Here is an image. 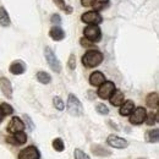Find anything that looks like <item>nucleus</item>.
Masks as SVG:
<instances>
[{"label":"nucleus","instance_id":"20","mask_svg":"<svg viewBox=\"0 0 159 159\" xmlns=\"http://www.w3.org/2000/svg\"><path fill=\"white\" fill-rule=\"evenodd\" d=\"M0 25L4 27L10 26V17L7 15V11L4 7H0Z\"/></svg>","mask_w":159,"mask_h":159},{"label":"nucleus","instance_id":"6","mask_svg":"<svg viewBox=\"0 0 159 159\" xmlns=\"http://www.w3.org/2000/svg\"><path fill=\"white\" fill-rule=\"evenodd\" d=\"M147 111L143 107H139L136 109H134V111L130 114V122L132 125H141L144 119H146Z\"/></svg>","mask_w":159,"mask_h":159},{"label":"nucleus","instance_id":"17","mask_svg":"<svg viewBox=\"0 0 159 159\" xmlns=\"http://www.w3.org/2000/svg\"><path fill=\"white\" fill-rule=\"evenodd\" d=\"M158 102H159V96L157 92H153V93H149L146 98V104L147 107L152 108V109H157L158 108Z\"/></svg>","mask_w":159,"mask_h":159},{"label":"nucleus","instance_id":"24","mask_svg":"<svg viewBox=\"0 0 159 159\" xmlns=\"http://www.w3.org/2000/svg\"><path fill=\"white\" fill-rule=\"evenodd\" d=\"M54 1V4L59 7L60 10H64L65 12H67V14H71L72 12V7H70V6H67L66 4H65V1L64 0H53Z\"/></svg>","mask_w":159,"mask_h":159},{"label":"nucleus","instance_id":"11","mask_svg":"<svg viewBox=\"0 0 159 159\" xmlns=\"http://www.w3.org/2000/svg\"><path fill=\"white\" fill-rule=\"evenodd\" d=\"M0 89L6 98L9 99L12 98V86H11V82L6 77H0Z\"/></svg>","mask_w":159,"mask_h":159},{"label":"nucleus","instance_id":"8","mask_svg":"<svg viewBox=\"0 0 159 159\" xmlns=\"http://www.w3.org/2000/svg\"><path fill=\"white\" fill-rule=\"evenodd\" d=\"M39 151L34 146H30L25 149H22L19 154V159H39Z\"/></svg>","mask_w":159,"mask_h":159},{"label":"nucleus","instance_id":"21","mask_svg":"<svg viewBox=\"0 0 159 159\" xmlns=\"http://www.w3.org/2000/svg\"><path fill=\"white\" fill-rule=\"evenodd\" d=\"M37 80L39 81L40 83H43V84H48V83H50L52 77H50V75H49L48 72H45V71H39V72L37 74Z\"/></svg>","mask_w":159,"mask_h":159},{"label":"nucleus","instance_id":"22","mask_svg":"<svg viewBox=\"0 0 159 159\" xmlns=\"http://www.w3.org/2000/svg\"><path fill=\"white\" fill-rule=\"evenodd\" d=\"M108 2H109V0H94L92 7H93L94 11L98 12V11L103 10V9H105V7L108 6Z\"/></svg>","mask_w":159,"mask_h":159},{"label":"nucleus","instance_id":"4","mask_svg":"<svg viewBox=\"0 0 159 159\" xmlns=\"http://www.w3.org/2000/svg\"><path fill=\"white\" fill-rule=\"evenodd\" d=\"M83 33H84V38L91 40L92 43H97L102 39V31L98 27V25H88L84 28Z\"/></svg>","mask_w":159,"mask_h":159},{"label":"nucleus","instance_id":"28","mask_svg":"<svg viewBox=\"0 0 159 159\" xmlns=\"http://www.w3.org/2000/svg\"><path fill=\"white\" fill-rule=\"evenodd\" d=\"M96 109H97V111L99 113L100 115H108V114H109V109H108V107H107L105 104H103V103L97 104Z\"/></svg>","mask_w":159,"mask_h":159},{"label":"nucleus","instance_id":"25","mask_svg":"<svg viewBox=\"0 0 159 159\" xmlns=\"http://www.w3.org/2000/svg\"><path fill=\"white\" fill-rule=\"evenodd\" d=\"M14 139H15L16 143H17V146H19V144H23V143H26V141H27V136H26V134H25L23 131H20V132L14 134Z\"/></svg>","mask_w":159,"mask_h":159},{"label":"nucleus","instance_id":"12","mask_svg":"<svg viewBox=\"0 0 159 159\" xmlns=\"http://www.w3.org/2000/svg\"><path fill=\"white\" fill-rule=\"evenodd\" d=\"M9 70L12 75H22L26 71V64L21 60H16L10 65Z\"/></svg>","mask_w":159,"mask_h":159},{"label":"nucleus","instance_id":"33","mask_svg":"<svg viewBox=\"0 0 159 159\" xmlns=\"http://www.w3.org/2000/svg\"><path fill=\"white\" fill-rule=\"evenodd\" d=\"M80 43H81L82 47H86V48H92L94 45V43H92L91 40H88L87 38H82V39L80 40Z\"/></svg>","mask_w":159,"mask_h":159},{"label":"nucleus","instance_id":"30","mask_svg":"<svg viewBox=\"0 0 159 159\" xmlns=\"http://www.w3.org/2000/svg\"><path fill=\"white\" fill-rule=\"evenodd\" d=\"M53 103H54V107H55L58 110H64L65 104H64V102H62V99H61L60 97H54Z\"/></svg>","mask_w":159,"mask_h":159},{"label":"nucleus","instance_id":"29","mask_svg":"<svg viewBox=\"0 0 159 159\" xmlns=\"http://www.w3.org/2000/svg\"><path fill=\"white\" fill-rule=\"evenodd\" d=\"M23 119H25V126H27V129L30 130V131H33L34 130V124H33V121H32V119L30 118V115H23Z\"/></svg>","mask_w":159,"mask_h":159},{"label":"nucleus","instance_id":"23","mask_svg":"<svg viewBox=\"0 0 159 159\" xmlns=\"http://www.w3.org/2000/svg\"><path fill=\"white\" fill-rule=\"evenodd\" d=\"M144 121H146V124L149 125V126L157 124V121H158V114H157V113H153V111L149 113V114H147Z\"/></svg>","mask_w":159,"mask_h":159},{"label":"nucleus","instance_id":"2","mask_svg":"<svg viewBox=\"0 0 159 159\" xmlns=\"http://www.w3.org/2000/svg\"><path fill=\"white\" fill-rule=\"evenodd\" d=\"M67 111L72 116H81L83 115V107L80 99L75 94H69L67 98Z\"/></svg>","mask_w":159,"mask_h":159},{"label":"nucleus","instance_id":"34","mask_svg":"<svg viewBox=\"0 0 159 159\" xmlns=\"http://www.w3.org/2000/svg\"><path fill=\"white\" fill-rule=\"evenodd\" d=\"M50 21H52V23H54V25H60V23H61V17H60L58 14H54V15L52 16Z\"/></svg>","mask_w":159,"mask_h":159},{"label":"nucleus","instance_id":"13","mask_svg":"<svg viewBox=\"0 0 159 159\" xmlns=\"http://www.w3.org/2000/svg\"><path fill=\"white\" fill-rule=\"evenodd\" d=\"M120 107H121V108H120V115H122V116H129V115L134 111V109H135V103H134L132 100H126V102H124Z\"/></svg>","mask_w":159,"mask_h":159},{"label":"nucleus","instance_id":"15","mask_svg":"<svg viewBox=\"0 0 159 159\" xmlns=\"http://www.w3.org/2000/svg\"><path fill=\"white\" fill-rule=\"evenodd\" d=\"M105 82V76L100 72V71H94L91 76H89V83L92 86H100L102 83Z\"/></svg>","mask_w":159,"mask_h":159},{"label":"nucleus","instance_id":"26","mask_svg":"<svg viewBox=\"0 0 159 159\" xmlns=\"http://www.w3.org/2000/svg\"><path fill=\"white\" fill-rule=\"evenodd\" d=\"M53 148H54L55 151H58V152H62V151L65 149V144H64L62 139H54V141H53Z\"/></svg>","mask_w":159,"mask_h":159},{"label":"nucleus","instance_id":"16","mask_svg":"<svg viewBox=\"0 0 159 159\" xmlns=\"http://www.w3.org/2000/svg\"><path fill=\"white\" fill-rule=\"evenodd\" d=\"M110 103L114 105V107H120L122 103H124V100H125V96H124V93L121 92V91H114V93L110 96Z\"/></svg>","mask_w":159,"mask_h":159},{"label":"nucleus","instance_id":"7","mask_svg":"<svg viewBox=\"0 0 159 159\" xmlns=\"http://www.w3.org/2000/svg\"><path fill=\"white\" fill-rule=\"evenodd\" d=\"M81 20L83 21L84 23H87V25H99L102 23V16H100L99 14L97 12V11H87V12H84L82 16H81Z\"/></svg>","mask_w":159,"mask_h":159},{"label":"nucleus","instance_id":"10","mask_svg":"<svg viewBox=\"0 0 159 159\" xmlns=\"http://www.w3.org/2000/svg\"><path fill=\"white\" fill-rule=\"evenodd\" d=\"M23 129H25V124H23V121L20 119V118H17V116H14L11 121L9 122V125H7V131L10 132V134H16V132H20V131H23Z\"/></svg>","mask_w":159,"mask_h":159},{"label":"nucleus","instance_id":"14","mask_svg":"<svg viewBox=\"0 0 159 159\" xmlns=\"http://www.w3.org/2000/svg\"><path fill=\"white\" fill-rule=\"evenodd\" d=\"M49 36H50V38L53 40L59 42V40H62L65 38V32H64V30H62L61 27L54 26V27H52V30L49 31Z\"/></svg>","mask_w":159,"mask_h":159},{"label":"nucleus","instance_id":"1","mask_svg":"<svg viewBox=\"0 0 159 159\" xmlns=\"http://www.w3.org/2000/svg\"><path fill=\"white\" fill-rule=\"evenodd\" d=\"M104 59L103 54L100 53L99 50H88L83 57H82V64L88 67V69H92V67H96L102 64V61Z\"/></svg>","mask_w":159,"mask_h":159},{"label":"nucleus","instance_id":"35","mask_svg":"<svg viewBox=\"0 0 159 159\" xmlns=\"http://www.w3.org/2000/svg\"><path fill=\"white\" fill-rule=\"evenodd\" d=\"M93 1L94 0H81V4H82V6L88 7V6H92L93 5Z\"/></svg>","mask_w":159,"mask_h":159},{"label":"nucleus","instance_id":"19","mask_svg":"<svg viewBox=\"0 0 159 159\" xmlns=\"http://www.w3.org/2000/svg\"><path fill=\"white\" fill-rule=\"evenodd\" d=\"M159 139V130L158 129H153V130H148L146 132V141L149 143H157Z\"/></svg>","mask_w":159,"mask_h":159},{"label":"nucleus","instance_id":"5","mask_svg":"<svg viewBox=\"0 0 159 159\" xmlns=\"http://www.w3.org/2000/svg\"><path fill=\"white\" fill-rule=\"evenodd\" d=\"M114 91H115V84H114V82L105 81L104 83H102L99 86L98 97L102 98V99H109L110 96L114 93Z\"/></svg>","mask_w":159,"mask_h":159},{"label":"nucleus","instance_id":"36","mask_svg":"<svg viewBox=\"0 0 159 159\" xmlns=\"http://www.w3.org/2000/svg\"><path fill=\"white\" fill-rule=\"evenodd\" d=\"M4 114H2V111H1V109H0V124H1V121H2V119H4Z\"/></svg>","mask_w":159,"mask_h":159},{"label":"nucleus","instance_id":"3","mask_svg":"<svg viewBox=\"0 0 159 159\" xmlns=\"http://www.w3.org/2000/svg\"><path fill=\"white\" fill-rule=\"evenodd\" d=\"M44 57H45V60H47L48 65L50 66V69L54 72L59 74L60 71H61V64H60L59 59L57 58L55 53L52 50L50 47H45V49H44Z\"/></svg>","mask_w":159,"mask_h":159},{"label":"nucleus","instance_id":"27","mask_svg":"<svg viewBox=\"0 0 159 159\" xmlns=\"http://www.w3.org/2000/svg\"><path fill=\"white\" fill-rule=\"evenodd\" d=\"M0 109H1V111H2L4 115H11V114L14 113L12 107H11L10 104H7V103H2V104L0 105Z\"/></svg>","mask_w":159,"mask_h":159},{"label":"nucleus","instance_id":"9","mask_svg":"<svg viewBox=\"0 0 159 159\" xmlns=\"http://www.w3.org/2000/svg\"><path fill=\"white\" fill-rule=\"evenodd\" d=\"M107 142H108L109 146H111L114 148H118V149H124V148H126L129 146L126 139H121V137L116 136V135H110L108 137V139H107Z\"/></svg>","mask_w":159,"mask_h":159},{"label":"nucleus","instance_id":"18","mask_svg":"<svg viewBox=\"0 0 159 159\" xmlns=\"http://www.w3.org/2000/svg\"><path fill=\"white\" fill-rule=\"evenodd\" d=\"M91 149H92V152H93L96 156H99V157H109V156L111 154V152H110L109 149L102 147V146H99V144H94V146H92Z\"/></svg>","mask_w":159,"mask_h":159},{"label":"nucleus","instance_id":"31","mask_svg":"<svg viewBox=\"0 0 159 159\" xmlns=\"http://www.w3.org/2000/svg\"><path fill=\"white\" fill-rule=\"evenodd\" d=\"M74 154H75V159H91L83 151H81V149H75Z\"/></svg>","mask_w":159,"mask_h":159},{"label":"nucleus","instance_id":"32","mask_svg":"<svg viewBox=\"0 0 159 159\" xmlns=\"http://www.w3.org/2000/svg\"><path fill=\"white\" fill-rule=\"evenodd\" d=\"M67 66H69L70 70H75V67H76V57L74 54L70 55L69 61H67Z\"/></svg>","mask_w":159,"mask_h":159}]
</instances>
